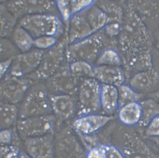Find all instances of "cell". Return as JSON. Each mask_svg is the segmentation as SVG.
Listing matches in <instances>:
<instances>
[{"label": "cell", "mask_w": 159, "mask_h": 158, "mask_svg": "<svg viewBox=\"0 0 159 158\" xmlns=\"http://www.w3.org/2000/svg\"><path fill=\"white\" fill-rule=\"evenodd\" d=\"M50 94L44 85L33 86L22 101L19 119L52 114Z\"/></svg>", "instance_id": "6da1fadb"}, {"label": "cell", "mask_w": 159, "mask_h": 158, "mask_svg": "<svg viewBox=\"0 0 159 158\" xmlns=\"http://www.w3.org/2000/svg\"><path fill=\"white\" fill-rule=\"evenodd\" d=\"M101 108L107 113H112L119 107L118 88L114 85L103 84L100 92Z\"/></svg>", "instance_id": "4fadbf2b"}, {"label": "cell", "mask_w": 159, "mask_h": 158, "mask_svg": "<svg viewBox=\"0 0 159 158\" xmlns=\"http://www.w3.org/2000/svg\"><path fill=\"white\" fill-rule=\"evenodd\" d=\"M142 116V107L139 102H131L124 105L120 108L118 114L120 122L129 126L139 123Z\"/></svg>", "instance_id": "7c38bea8"}, {"label": "cell", "mask_w": 159, "mask_h": 158, "mask_svg": "<svg viewBox=\"0 0 159 158\" xmlns=\"http://www.w3.org/2000/svg\"><path fill=\"white\" fill-rule=\"evenodd\" d=\"M153 141H154L155 143H156L159 150V137L153 138Z\"/></svg>", "instance_id": "4316f807"}, {"label": "cell", "mask_w": 159, "mask_h": 158, "mask_svg": "<svg viewBox=\"0 0 159 158\" xmlns=\"http://www.w3.org/2000/svg\"><path fill=\"white\" fill-rule=\"evenodd\" d=\"M151 99L159 103V89L151 94Z\"/></svg>", "instance_id": "484cf974"}, {"label": "cell", "mask_w": 159, "mask_h": 158, "mask_svg": "<svg viewBox=\"0 0 159 158\" xmlns=\"http://www.w3.org/2000/svg\"><path fill=\"white\" fill-rule=\"evenodd\" d=\"M85 158H106L105 150L102 145L89 149Z\"/></svg>", "instance_id": "603a6c76"}, {"label": "cell", "mask_w": 159, "mask_h": 158, "mask_svg": "<svg viewBox=\"0 0 159 158\" xmlns=\"http://www.w3.org/2000/svg\"><path fill=\"white\" fill-rule=\"evenodd\" d=\"M145 134L148 137H159V115L153 118L148 123L146 126Z\"/></svg>", "instance_id": "44dd1931"}, {"label": "cell", "mask_w": 159, "mask_h": 158, "mask_svg": "<svg viewBox=\"0 0 159 158\" xmlns=\"http://www.w3.org/2000/svg\"><path fill=\"white\" fill-rule=\"evenodd\" d=\"M1 127L3 129H10L17 124L19 117V109L16 105L1 101L0 104Z\"/></svg>", "instance_id": "5bb4252c"}, {"label": "cell", "mask_w": 159, "mask_h": 158, "mask_svg": "<svg viewBox=\"0 0 159 158\" xmlns=\"http://www.w3.org/2000/svg\"><path fill=\"white\" fill-rule=\"evenodd\" d=\"M12 59L9 58L2 62L1 63V79L5 77L7 71L11 66Z\"/></svg>", "instance_id": "cb8c5ba5"}, {"label": "cell", "mask_w": 159, "mask_h": 158, "mask_svg": "<svg viewBox=\"0 0 159 158\" xmlns=\"http://www.w3.org/2000/svg\"><path fill=\"white\" fill-rule=\"evenodd\" d=\"M70 70L74 76L94 77V69L85 61H77L72 62L70 65Z\"/></svg>", "instance_id": "ac0fdd59"}, {"label": "cell", "mask_w": 159, "mask_h": 158, "mask_svg": "<svg viewBox=\"0 0 159 158\" xmlns=\"http://www.w3.org/2000/svg\"><path fill=\"white\" fill-rule=\"evenodd\" d=\"M94 77L104 84L114 85L118 88L124 84L123 72L117 66H103L94 68Z\"/></svg>", "instance_id": "30bf717a"}, {"label": "cell", "mask_w": 159, "mask_h": 158, "mask_svg": "<svg viewBox=\"0 0 159 158\" xmlns=\"http://www.w3.org/2000/svg\"><path fill=\"white\" fill-rule=\"evenodd\" d=\"M119 94V107L120 108L128 103L138 102L141 95L131 87L123 84L118 88Z\"/></svg>", "instance_id": "e0dca14e"}, {"label": "cell", "mask_w": 159, "mask_h": 158, "mask_svg": "<svg viewBox=\"0 0 159 158\" xmlns=\"http://www.w3.org/2000/svg\"></svg>", "instance_id": "83f0119b"}, {"label": "cell", "mask_w": 159, "mask_h": 158, "mask_svg": "<svg viewBox=\"0 0 159 158\" xmlns=\"http://www.w3.org/2000/svg\"><path fill=\"white\" fill-rule=\"evenodd\" d=\"M21 26L35 39L45 36L54 37L57 32L59 21L54 16L36 14L24 18Z\"/></svg>", "instance_id": "277c9868"}, {"label": "cell", "mask_w": 159, "mask_h": 158, "mask_svg": "<svg viewBox=\"0 0 159 158\" xmlns=\"http://www.w3.org/2000/svg\"><path fill=\"white\" fill-rule=\"evenodd\" d=\"M3 78L0 86L1 101L16 105L22 101L32 84V81L11 74Z\"/></svg>", "instance_id": "3957f363"}, {"label": "cell", "mask_w": 159, "mask_h": 158, "mask_svg": "<svg viewBox=\"0 0 159 158\" xmlns=\"http://www.w3.org/2000/svg\"><path fill=\"white\" fill-rule=\"evenodd\" d=\"M101 86L94 79L86 80L79 90L80 115L90 113L99 110Z\"/></svg>", "instance_id": "5b68a950"}, {"label": "cell", "mask_w": 159, "mask_h": 158, "mask_svg": "<svg viewBox=\"0 0 159 158\" xmlns=\"http://www.w3.org/2000/svg\"><path fill=\"white\" fill-rule=\"evenodd\" d=\"M106 158H127L124 152L116 147L110 144L102 145Z\"/></svg>", "instance_id": "7402d4cb"}, {"label": "cell", "mask_w": 159, "mask_h": 158, "mask_svg": "<svg viewBox=\"0 0 159 158\" xmlns=\"http://www.w3.org/2000/svg\"><path fill=\"white\" fill-rule=\"evenodd\" d=\"M43 56L41 53H29L18 56L12 62L10 74L23 77L34 72L39 66Z\"/></svg>", "instance_id": "52a82bcc"}, {"label": "cell", "mask_w": 159, "mask_h": 158, "mask_svg": "<svg viewBox=\"0 0 159 158\" xmlns=\"http://www.w3.org/2000/svg\"><path fill=\"white\" fill-rule=\"evenodd\" d=\"M112 117L102 114L90 113L80 115L75 119L73 126L83 135H90L101 130L112 119Z\"/></svg>", "instance_id": "8992f818"}, {"label": "cell", "mask_w": 159, "mask_h": 158, "mask_svg": "<svg viewBox=\"0 0 159 158\" xmlns=\"http://www.w3.org/2000/svg\"><path fill=\"white\" fill-rule=\"evenodd\" d=\"M13 39L16 46L24 52L29 50L34 45V38L22 27L15 30Z\"/></svg>", "instance_id": "2e32d148"}, {"label": "cell", "mask_w": 159, "mask_h": 158, "mask_svg": "<svg viewBox=\"0 0 159 158\" xmlns=\"http://www.w3.org/2000/svg\"><path fill=\"white\" fill-rule=\"evenodd\" d=\"M56 117L52 114L19 119L17 128L20 136L25 139L52 133Z\"/></svg>", "instance_id": "7a4b0ae2"}, {"label": "cell", "mask_w": 159, "mask_h": 158, "mask_svg": "<svg viewBox=\"0 0 159 158\" xmlns=\"http://www.w3.org/2000/svg\"><path fill=\"white\" fill-rule=\"evenodd\" d=\"M50 97L52 113L55 117L67 119L72 117L75 110V105L69 94H50Z\"/></svg>", "instance_id": "ba28073f"}, {"label": "cell", "mask_w": 159, "mask_h": 158, "mask_svg": "<svg viewBox=\"0 0 159 158\" xmlns=\"http://www.w3.org/2000/svg\"><path fill=\"white\" fill-rule=\"evenodd\" d=\"M159 81L158 72L153 68L136 74L131 79L130 85L135 90H147L153 88Z\"/></svg>", "instance_id": "8fae6325"}, {"label": "cell", "mask_w": 159, "mask_h": 158, "mask_svg": "<svg viewBox=\"0 0 159 158\" xmlns=\"http://www.w3.org/2000/svg\"><path fill=\"white\" fill-rule=\"evenodd\" d=\"M140 103L142 116L139 124L146 127L152 119L159 115V103L152 99L145 100Z\"/></svg>", "instance_id": "9a60e30c"}, {"label": "cell", "mask_w": 159, "mask_h": 158, "mask_svg": "<svg viewBox=\"0 0 159 158\" xmlns=\"http://www.w3.org/2000/svg\"><path fill=\"white\" fill-rule=\"evenodd\" d=\"M56 43L54 37L51 36H43L34 39V45L40 49H47L53 46Z\"/></svg>", "instance_id": "ffe728a7"}, {"label": "cell", "mask_w": 159, "mask_h": 158, "mask_svg": "<svg viewBox=\"0 0 159 158\" xmlns=\"http://www.w3.org/2000/svg\"><path fill=\"white\" fill-rule=\"evenodd\" d=\"M100 64L118 66L120 64L121 60L118 54L112 50L106 51L99 57L98 61Z\"/></svg>", "instance_id": "d6986e66"}, {"label": "cell", "mask_w": 159, "mask_h": 158, "mask_svg": "<svg viewBox=\"0 0 159 158\" xmlns=\"http://www.w3.org/2000/svg\"><path fill=\"white\" fill-rule=\"evenodd\" d=\"M60 60V57L58 54L53 53H50L43 56L39 66L31 75V79H48L58 70Z\"/></svg>", "instance_id": "9c48e42d"}, {"label": "cell", "mask_w": 159, "mask_h": 158, "mask_svg": "<svg viewBox=\"0 0 159 158\" xmlns=\"http://www.w3.org/2000/svg\"><path fill=\"white\" fill-rule=\"evenodd\" d=\"M89 2V1H79L78 3H74L73 6V10L75 11H77L80 10V9L83 8L84 7L87 6Z\"/></svg>", "instance_id": "d4e9b609"}]
</instances>
